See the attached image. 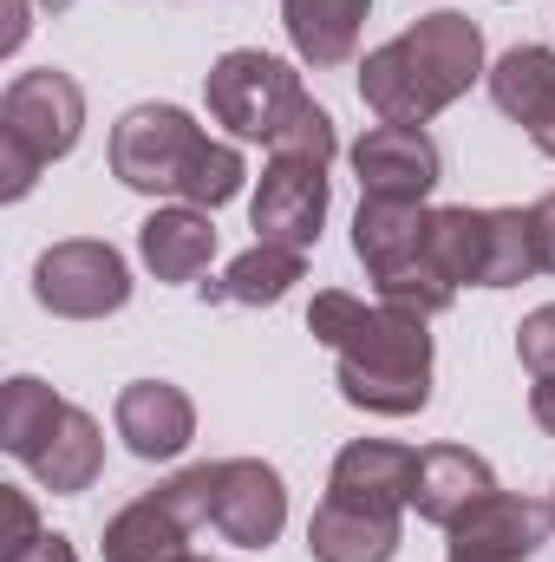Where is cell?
<instances>
[{"label": "cell", "instance_id": "obj_20", "mask_svg": "<svg viewBox=\"0 0 555 562\" xmlns=\"http://www.w3.org/2000/svg\"><path fill=\"white\" fill-rule=\"evenodd\" d=\"M490 99L503 119H517L523 132L555 119V46H510L490 72Z\"/></svg>", "mask_w": 555, "mask_h": 562}, {"label": "cell", "instance_id": "obj_3", "mask_svg": "<svg viewBox=\"0 0 555 562\" xmlns=\"http://www.w3.org/2000/svg\"><path fill=\"white\" fill-rule=\"evenodd\" d=\"M86 132V92L72 72L39 66L7 79L0 92V196L20 203L53 157H66Z\"/></svg>", "mask_w": 555, "mask_h": 562}, {"label": "cell", "instance_id": "obj_26", "mask_svg": "<svg viewBox=\"0 0 555 562\" xmlns=\"http://www.w3.org/2000/svg\"><path fill=\"white\" fill-rule=\"evenodd\" d=\"M333 150H340V132H333L327 105H314V99H301V105H294V119H287V125L275 132V144H269V157L314 164V170H327V164H333Z\"/></svg>", "mask_w": 555, "mask_h": 562}, {"label": "cell", "instance_id": "obj_35", "mask_svg": "<svg viewBox=\"0 0 555 562\" xmlns=\"http://www.w3.org/2000/svg\"><path fill=\"white\" fill-rule=\"evenodd\" d=\"M451 562H490V557H451Z\"/></svg>", "mask_w": 555, "mask_h": 562}, {"label": "cell", "instance_id": "obj_4", "mask_svg": "<svg viewBox=\"0 0 555 562\" xmlns=\"http://www.w3.org/2000/svg\"><path fill=\"white\" fill-rule=\"evenodd\" d=\"M203 99H209V119L229 125V138L275 144V132L294 119V105L307 92H301V72L287 59L262 53V46H236V53H223L209 66Z\"/></svg>", "mask_w": 555, "mask_h": 562}, {"label": "cell", "instance_id": "obj_34", "mask_svg": "<svg viewBox=\"0 0 555 562\" xmlns=\"http://www.w3.org/2000/svg\"><path fill=\"white\" fill-rule=\"evenodd\" d=\"M530 144H536L543 157H555V119H550V125H536V132H530Z\"/></svg>", "mask_w": 555, "mask_h": 562}, {"label": "cell", "instance_id": "obj_16", "mask_svg": "<svg viewBox=\"0 0 555 562\" xmlns=\"http://www.w3.org/2000/svg\"><path fill=\"white\" fill-rule=\"evenodd\" d=\"M373 0H281V26H287V46L301 66L327 72V66H347L360 53V26H366Z\"/></svg>", "mask_w": 555, "mask_h": 562}, {"label": "cell", "instance_id": "obj_36", "mask_svg": "<svg viewBox=\"0 0 555 562\" xmlns=\"http://www.w3.org/2000/svg\"><path fill=\"white\" fill-rule=\"evenodd\" d=\"M550 517H555V491H550Z\"/></svg>", "mask_w": 555, "mask_h": 562}, {"label": "cell", "instance_id": "obj_2", "mask_svg": "<svg viewBox=\"0 0 555 562\" xmlns=\"http://www.w3.org/2000/svg\"><path fill=\"white\" fill-rule=\"evenodd\" d=\"M484 79V33L471 13H424L399 40L373 46L360 59V99L380 112V125H424L444 105H457Z\"/></svg>", "mask_w": 555, "mask_h": 562}, {"label": "cell", "instance_id": "obj_1", "mask_svg": "<svg viewBox=\"0 0 555 562\" xmlns=\"http://www.w3.org/2000/svg\"><path fill=\"white\" fill-rule=\"evenodd\" d=\"M307 334L333 347L340 400L373 419H412L431 406V334L418 314L386 301H360L347 288H320L307 307Z\"/></svg>", "mask_w": 555, "mask_h": 562}, {"label": "cell", "instance_id": "obj_11", "mask_svg": "<svg viewBox=\"0 0 555 562\" xmlns=\"http://www.w3.org/2000/svg\"><path fill=\"white\" fill-rule=\"evenodd\" d=\"M412 471L418 451L393 438H353L333 471H327V497L360 504V510H412Z\"/></svg>", "mask_w": 555, "mask_h": 562}, {"label": "cell", "instance_id": "obj_15", "mask_svg": "<svg viewBox=\"0 0 555 562\" xmlns=\"http://www.w3.org/2000/svg\"><path fill=\"white\" fill-rule=\"evenodd\" d=\"M138 256L157 281H196L216 256V223L209 210L196 203H170V210H150L138 223Z\"/></svg>", "mask_w": 555, "mask_h": 562}, {"label": "cell", "instance_id": "obj_12", "mask_svg": "<svg viewBox=\"0 0 555 562\" xmlns=\"http://www.w3.org/2000/svg\"><path fill=\"white\" fill-rule=\"evenodd\" d=\"M118 438L138 451L144 464H163V458H183L190 451V438H196V406H190V393L183 386H170V380H132L125 393H118Z\"/></svg>", "mask_w": 555, "mask_h": 562}, {"label": "cell", "instance_id": "obj_37", "mask_svg": "<svg viewBox=\"0 0 555 562\" xmlns=\"http://www.w3.org/2000/svg\"><path fill=\"white\" fill-rule=\"evenodd\" d=\"M183 562H203V557H183Z\"/></svg>", "mask_w": 555, "mask_h": 562}, {"label": "cell", "instance_id": "obj_18", "mask_svg": "<svg viewBox=\"0 0 555 562\" xmlns=\"http://www.w3.org/2000/svg\"><path fill=\"white\" fill-rule=\"evenodd\" d=\"M190 524L163 504V491H150L138 504H125L112 524H105V562H183L190 557Z\"/></svg>", "mask_w": 555, "mask_h": 562}, {"label": "cell", "instance_id": "obj_10", "mask_svg": "<svg viewBox=\"0 0 555 562\" xmlns=\"http://www.w3.org/2000/svg\"><path fill=\"white\" fill-rule=\"evenodd\" d=\"M216 530L236 550H269L287 530V484L262 458H223L216 464Z\"/></svg>", "mask_w": 555, "mask_h": 562}, {"label": "cell", "instance_id": "obj_7", "mask_svg": "<svg viewBox=\"0 0 555 562\" xmlns=\"http://www.w3.org/2000/svg\"><path fill=\"white\" fill-rule=\"evenodd\" d=\"M353 177H360V196L424 203L444 177V157H438L424 125H373L353 144Z\"/></svg>", "mask_w": 555, "mask_h": 562}, {"label": "cell", "instance_id": "obj_32", "mask_svg": "<svg viewBox=\"0 0 555 562\" xmlns=\"http://www.w3.org/2000/svg\"><path fill=\"white\" fill-rule=\"evenodd\" d=\"M13 562H79V550H72L66 537H39L33 550H20V557H13Z\"/></svg>", "mask_w": 555, "mask_h": 562}, {"label": "cell", "instance_id": "obj_25", "mask_svg": "<svg viewBox=\"0 0 555 562\" xmlns=\"http://www.w3.org/2000/svg\"><path fill=\"white\" fill-rule=\"evenodd\" d=\"M530 276H543L530 210H490V281L484 288H517Z\"/></svg>", "mask_w": 555, "mask_h": 562}, {"label": "cell", "instance_id": "obj_21", "mask_svg": "<svg viewBox=\"0 0 555 562\" xmlns=\"http://www.w3.org/2000/svg\"><path fill=\"white\" fill-rule=\"evenodd\" d=\"M307 276V249H281V243H256L242 249L223 281H203V301H236V307H275L294 281Z\"/></svg>", "mask_w": 555, "mask_h": 562}, {"label": "cell", "instance_id": "obj_8", "mask_svg": "<svg viewBox=\"0 0 555 562\" xmlns=\"http://www.w3.org/2000/svg\"><path fill=\"white\" fill-rule=\"evenodd\" d=\"M249 223H256V243L314 249L320 243V223H327V170L269 157V170L256 183V203H249Z\"/></svg>", "mask_w": 555, "mask_h": 562}, {"label": "cell", "instance_id": "obj_5", "mask_svg": "<svg viewBox=\"0 0 555 562\" xmlns=\"http://www.w3.org/2000/svg\"><path fill=\"white\" fill-rule=\"evenodd\" d=\"M203 144V125L183 105H132L112 125V177L138 196H183Z\"/></svg>", "mask_w": 555, "mask_h": 562}, {"label": "cell", "instance_id": "obj_23", "mask_svg": "<svg viewBox=\"0 0 555 562\" xmlns=\"http://www.w3.org/2000/svg\"><path fill=\"white\" fill-rule=\"evenodd\" d=\"M66 406H72V400H59L46 380H33V373H13V380L0 386V445H7L20 464H33V458L46 451V438L59 431Z\"/></svg>", "mask_w": 555, "mask_h": 562}, {"label": "cell", "instance_id": "obj_19", "mask_svg": "<svg viewBox=\"0 0 555 562\" xmlns=\"http://www.w3.org/2000/svg\"><path fill=\"white\" fill-rule=\"evenodd\" d=\"M26 471H33L39 491H53V497H79V491H92L99 471H105V431H99V419H92L86 406H66L59 431L46 438V451H39Z\"/></svg>", "mask_w": 555, "mask_h": 562}, {"label": "cell", "instance_id": "obj_17", "mask_svg": "<svg viewBox=\"0 0 555 562\" xmlns=\"http://www.w3.org/2000/svg\"><path fill=\"white\" fill-rule=\"evenodd\" d=\"M424 229H431V210L424 203H386V196H360V216H353V256L366 262V281L393 276L399 262H412L424 249Z\"/></svg>", "mask_w": 555, "mask_h": 562}, {"label": "cell", "instance_id": "obj_30", "mask_svg": "<svg viewBox=\"0 0 555 562\" xmlns=\"http://www.w3.org/2000/svg\"><path fill=\"white\" fill-rule=\"evenodd\" d=\"M530 223H536V256H543V276H555V190L543 203H530Z\"/></svg>", "mask_w": 555, "mask_h": 562}, {"label": "cell", "instance_id": "obj_28", "mask_svg": "<svg viewBox=\"0 0 555 562\" xmlns=\"http://www.w3.org/2000/svg\"><path fill=\"white\" fill-rule=\"evenodd\" d=\"M517 360H523L536 380L555 373V301L536 307V314H523V327H517Z\"/></svg>", "mask_w": 555, "mask_h": 562}, {"label": "cell", "instance_id": "obj_27", "mask_svg": "<svg viewBox=\"0 0 555 562\" xmlns=\"http://www.w3.org/2000/svg\"><path fill=\"white\" fill-rule=\"evenodd\" d=\"M242 177H249V164H242V150L236 144H203V157H196V170H190V183H183V196L177 203H196V210H223L236 190H242Z\"/></svg>", "mask_w": 555, "mask_h": 562}, {"label": "cell", "instance_id": "obj_6", "mask_svg": "<svg viewBox=\"0 0 555 562\" xmlns=\"http://www.w3.org/2000/svg\"><path fill=\"white\" fill-rule=\"evenodd\" d=\"M33 301L59 321H105L132 301V269L112 243L72 236V243H53L33 262Z\"/></svg>", "mask_w": 555, "mask_h": 562}, {"label": "cell", "instance_id": "obj_31", "mask_svg": "<svg viewBox=\"0 0 555 562\" xmlns=\"http://www.w3.org/2000/svg\"><path fill=\"white\" fill-rule=\"evenodd\" d=\"M530 419H536V425H543V431L555 438V373L530 386Z\"/></svg>", "mask_w": 555, "mask_h": 562}, {"label": "cell", "instance_id": "obj_29", "mask_svg": "<svg viewBox=\"0 0 555 562\" xmlns=\"http://www.w3.org/2000/svg\"><path fill=\"white\" fill-rule=\"evenodd\" d=\"M7 524H13V537L0 543V562H13L20 550H33V543H39V510H33V497H26V491H13V484H7Z\"/></svg>", "mask_w": 555, "mask_h": 562}, {"label": "cell", "instance_id": "obj_22", "mask_svg": "<svg viewBox=\"0 0 555 562\" xmlns=\"http://www.w3.org/2000/svg\"><path fill=\"white\" fill-rule=\"evenodd\" d=\"M424 249H431V262L457 281V288H484L490 281V210H471V203L431 210Z\"/></svg>", "mask_w": 555, "mask_h": 562}, {"label": "cell", "instance_id": "obj_13", "mask_svg": "<svg viewBox=\"0 0 555 562\" xmlns=\"http://www.w3.org/2000/svg\"><path fill=\"white\" fill-rule=\"evenodd\" d=\"M497 491V477H490V464L471 451V445H424L418 451V471H412V510L424 524H438V530H451L477 497H490Z\"/></svg>", "mask_w": 555, "mask_h": 562}, {"label": "cell", "instance_id": "obj_9", "mask_svg": "<svg viewBox=\"0 0 555 562\" xmlns=\"http://www.w3.org/2000/svg\"><path fill=\"white\" fill-rule=\"evenodd\" d=\"M555 517L550 504L536 497H517V491H490L477 497L444 537H451V557H490V562H530L543 543H550Z\"/></svg>", "mask_w": 555, "mask_h": 562}, {"label": "cell", "instance_id": "obj_24", "mask_svg": "<svg viewBox=\"0 0 555 562\" xmlns=\"http://www.w3.org/2000/svg\"><path fill=\"white\" fill-rule=\"evenodd\" d=\"M373 288H380V301H386V307L418 314V321H431V314H444V307L457 301V281L431 262V249H418L412 262H399L393 276H380Z\"/></svg>", "mask_w": 555, "mask_h": 562}, {"label": "cell", "instance_id": "obj_33", "mask_svg": "<svg viewBox=\"0 0 555 562\" xmlns=\"http://www.w3.org/2000/svg\"><path fill=\"white\" fill-rule=\"evenodd\" d=\"M26 40V0H13V26H7V40H0V53H13Z\"/></svg>", "mask_w": 555, "mask_h": 562}, {"label": "cell", "instance_id": "obj_14", "mask_svg": "<svg viewBox=\"0 0 555 562\" xmlns=\"http://www.w3.org/2000/svg\"><path fill=\"white\" fill-rule=\"evenodd\" d=\"M307 557L314 562H393L399 557V510H360L340 497H320L307 517Z\"/></svg>", "mask_w": 555, "mask_h": 562}]
</instances>
